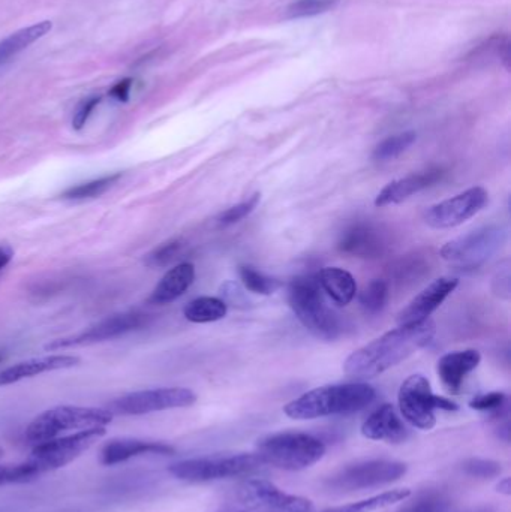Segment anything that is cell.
I'll list each match as a JSON object with an SVG mask.
<instances>
[{
    "mask_svg": "<svg viewBox=\"0 0 511 512\" xmlns=\"http://www.w3.org/2000/svg\"><path fill=\"white\" fill-rule=\"evenodd\" d=\"M435 331L437 328L431 319L420 324L399 325L354 351L344 363L345 375L357 381L375 378L429 345Z\"/></svg>",
    "mask_w": 511,
    "mask_h": 512,
    "instance_id": "cell-1",
    "label": "cell"
},
{
    "mask_svg": "<svg viewBox=\"0 0 511 512\" xmlns=\"http://www.w3.org/2000/svg\"><path fill=\"white\" fill-rule=\"evenodd\" d=\"M377 391L365 382L326 385L297 397L284 408L293 420H317L333 415L354 414L371 405Z\"/></svg>",
    "mask_w": 511,
    "mask_h": 512,
    "instance_id": "cell-2",
    "label": "cell"
},
{
    "mask_svg": "<svg viewBox=\"0 0 511 512\" xmlns=\"http://www.w3.org/2000/svg\"><path fill=\"white\" fill-rule=\"evenodd\" d=\"M324 454V442L309 433H272L257 444V457L261 463L282 471L297 472L311 468L323 459Z\"/></svg>",
    "mask_w": 511,
    "mask_h": 512,
    "instance_id": "cell-3",
    "label": "cell"
},
{
    "mask_svg": "<svg viewBox=\"0 0 511 512\" xmlns=\"http://www.w3.org/2000/svg\"><path fill=\"white\" fill-rule=\"evenodd\" d=\"M288 303L303 327L317 339L335 340L341 334V321L324 301L317 276H302L291 280Z\"/></svg>",
    "mask_w": 511,
    "mask_h": 512,
    "instance_id": "cell-4",
    "label": "cell"
},
{
    "mask_svg": "<svg viewBox=\"0 0 511 512\" xmlns=\"http://www.w3.org/2000/svg\"><path fill=\"white\" fill-rule=\"evenodd\" d=\"M113 421V412L84 406H57L35 418L26 429V439L32 444L50 441L65 432L107 427Z\"/></svg>",
    "mask_w": 511,
    "mask_h": 512,
    "instance_id": "cell-5",
    "label": "cell"
},
{
    "mask_svg": "<svg viewBox=\"0 0 511 512\" xmlns=\"http://www.w3.org/2000/svg\"><path fill=\"white\" fill-rule=\"evenodd\" d=\"M257 454H233V456L200 457V459L182 460L168 468L177 480L188 483H210V481L228 480L243 477L261 468Z\"/></svg>",
    "mask_w": 511,
    "mask_h": 512,
    "instance_id": "cell-6",
    "label": "cell"
},
{
    "mask_svg": "<svg viewBox=\"0 0 511 512\" xmlns=\"http://www.w3.org/2000/svg\"><path fill=\"white\" fill-rule=\"evenodd\" d=\"M399 409L411 426L420 430L434 429L435 411H458V405L446 397L437 396L423 375H413L401 385L398 394Z\"/></svg>",
    "mask_w": 511,
    "mask_h": 512,
    "instance_id": "cell-7",
    "label": "cell"
},
{
    "mask_svg": "<svg viewBox=\"0 0 511 512\" xmlns=\"http://www.w3.org/2000/svg\"><path fill=\"white\" fill-rule=\"evenodd\" d=\"M105 432H107L105 427H96V429L80 430L72 435L57 436L50 441L41 442L33 447L32 456L27 459V462L41 477L42 474L56 471L74 462L84 451L89 450L96 441H99Z\"/></svg>",
    "mask_w": 511,
    "mask_h": 512,
    "instance_id": "cell-8",
    "label": "cell"
},
{
    "mask_svg": "<svg viewBox=\"0 0 511 512\" xmlns=\"http://www.w3.org/2000/svg\"><path fill=\"white\" fill-rule=\"evenodd\" d=\"M407 465L395 460H366L336 472L326 481L332 492H356L395 483L407 474Z\"/></svg>",
    "mask_w": 511,
    "mask_h": 512,
    "instance_id": "cell-9",
    "label": "cell"
},
{
    "mask_svg": "<svg viewBox=\"0 0 511 512\" xmlns=\"http://www.w3.org/2000/svg\"><path fill=\"white\" fill-rule=\"evenodd\" d=\"M507 240V230L503 227H483L471 231L446 243L441 248V258L461 267H479L497 254Z\"/></svg>",
    "mask_w": 511,
    "mask_h": 512,
    "instance_id": "cell-10",
    "label": "cell"
},
{
    "mask_svg": "<svg viewBox=\"0 0 511 512\" xmlns=\"http://www.w3.org/2000/svg\"><path fill=\"white\" fill-rule=\"evenodd\" d=\"M195 402L197 394L189 388H155L119 397L111 402L108 411L120 415H146L168 409L189 408Z\"/></svg>",
    "mask_w": 511,
    "mask_h": 512,
    "instance_id": "cell-11",
    "label": "cell"
},
{
    "mask_svg": "<svg viewBox=\"0 0 511 512\" xmlns=\"http://www.w3.org/2000/svg\"><path fill=\"white\" fill-rule=\"evenodd\" d=\"M239 501L248 512H314L309 499L288 495L266 480H248L239 489Z\"/></svg>",
    "mask_w": 511,
    "mask_h": 512,
    "instance_id": "cell-12",
    "label": "cell"
},
{
    "mask_svg": "<svg viewBox=\"0 0 511 512\" xmlns=\"http://www.w3.org/2000/svg\"><path fill=\"white\" fill-rule=\"evenodd\" d=\"M488 201V191L482 186H476L456 197L429 207L425 212V222L435 230L459 227L468 219L474 218L477 213L482 212Z\"/></svg>",
    "mask_w": 511,
    "mask_h": 512,
    "instance_id": "cell-13",
    "label": "cell"
},
{
    "mask_svg": "<svg viewBox=\"0 0 511 512\" xmlns=\"http://www.w3.org/2000/svg\"><path fill=\"white\" fill-rule=\"evenodd\" d=\"M149 315L140 312L120 313L110 316L98 324L87 328L83 333L75 334L65 339L53 340L45 346L47 351H59V349L74 348V346L93 345V343L105 342V340L117 339L132 331L141 330L149 324Z\"/></svg>",
    "mask_w": 511,
    "mask_h": 512,
    "instance_id": "cell-14",
    "label": "cell"
},
{
    "mask_svg": "<svg viewBox=\"0 0 511 512\" xmlns=\"http://www.w3.org/2000/svg\"><path fill=\"white\" fill-rule=\"evenodd\" d=\"M458 285L459 280L455 277H440V279L434 280L398 313V318H396L398 324L413 325L428 321L429 316L446 301L449 295H452Z\"/></svg>",
    "mask_w": 511,
    "mask_h": 512,
    "instance_id": "cell-15",
    "label": "cell"
},
{
    "mask_svg": "<svg viewBox=\"0 0 511 512\" xmlns=\"http://www.w3.org/2000/svg\"><path fill=\"white\" fill-rule=\"evenodd\" d=\"M174 447L164 442L144 441V439L119 438L107 442L101 450V463L104 466L119 465L134 457L171 456Z\"/></svg>",
    "mask_w": 511,
    "mask_h": 512,
    "instance_id": "cell-16",
    "label": "cell"
},
{
    "mask_svg": "<svg viewBox=\"0 0 511 512\" xmlns=\"http://www.w3.org/2000/svg\"><path fill=\"white\" fill-rule=\"evenodd\" d=\"M362 435L371 441L401 444V442L407 441L410 432L402 423L399 415L396 414L393 405L386 403L366 418L365 423L362 424Z\"/></svg>",
    "mask_w": 511,
    "mask_h": 512,
    "instance_id": "cell-17",
    "label": "cell"
},
{
    "mask_svg": "<svg viewBox=\"0 0 511 512\" xmlns=\"http://www.w3.org/2000/svg\"><path fill=\"white\" fill-rule=\"evenodd\" d=\"M480 361L482 355L476 349L449 352L438 361V376L450 393H459L465 379L479 367Z\"/></svg>",
    "mask_w": 511,
    "mask_h": 512,
    "instance_id": "cell-18",
    "label": "cell"
},
{
    "mask_svg": "<svg viewBox=\"0 0 511 512\" xmlns=\"http://www.w3.org/2000/svg\"><path fill=\"white\" fill-rule=\"evenodd\" d=\"M78 363H80V358L74 357V355H47V357L30 358V360L21 361V363L0 372V388L17 384L23 379L33 378L42 373L71 369Z\"/></svg>",
    "mask_w": 511,
    "mask_h": 512,
    "instance_id": "cell-19",
    "label": "cell"
},
{
    "mask_svg": "<svg viewBox=\"0 0 511 512\" xmlns=\"http://www.w3.org/2000/svg\"><path fill=\"white\" fill-rule=\"evenodd\" d=\"M441 176H443V173L440 170H431L393 180L381 189L380 194L375 198V206L387 207L404 203V201L410 200L413 195L431 188L441 179Z\"/></svg>",
    "mask_w": 511,
    "mask_h": 512,
    "instance_id": "cell-20",
    "label": "cell"
},
{
    "mask_svg": "<svg viewBox=\"0 0 511 512\" xmlns=\"http://www.w3.org/2000/svg\"><path fill=\"white\" fill-rule=\"evenodd\" d=\"M195 280V267L191 262H182L164 274L149 297L150 304L164 306L182 297Z\"/></svg>",
    "mask_w": 511,
    "mask_h": 512,
    "instance_id": "cell-21",
    "label": "cell"
},
{
    "mask_svg": "<svg viewBox=\"0 0 511 512\" xmlns=\"http://www.w3.org/2000/svg\"><path fill=\"white\" fill-rule=\"evenodd\" d=\"M384 242L380 233L371 225L359 224L342 234L339 249L344 254L359 258H378L383 252Z\"/></svg>",
    "mask_w": 511,
    "mask_h": 512,
    "instance_id": "cell-22",
    "label": "cell"
},
{
    "mask_svg": "<svg viewBox=\"0 0 511 512\" xmlns=\"http://www.w3.org/2000/svg\"><path fill=\"white\" fill-rule=\"evenodd\" d=\"M318 285L327 297L338 304L348 306L357 295V283L353 274L344 268L326 267L317 274Z\"/></svg>",
    "mask_w": 511,
    "mask_h": 512,
    "instance_id": "cell-23",
    "label": "cell"
},
{
    "mask_svg": "<svg viewBox=\"0 0 511 512\" xmlns=\"http://www.w3.org/2000/svg\"><path fill=\"white\" fill-rule=\"evenodd\" d=\"M51 21H41V23L33 24V26L24 27L18 32L12 33L8 38L0 42V66L5 65L12 57L17 56L21 51L26 50L33 42L41 39L42 36L50 32Z\"/></svg>",
    "mask_w": 511,
    "mask_h": 512,
    "instance_id": "cell-24",
    "label": "cell"
},
{
    "mask_svg": "<svg viewBox=\"0 0 511 512\" xmlns=\"http://www.w3.org/2000/svg\"><path fill=\"white\" fill-rule=\"evenodd\" d=\"M228 306L224 300L216 297H198L188 303L183 315L194 324H209L221 321L227 315Z\"/></svg>",
    "mask_w": 511,
    "mask_h": 512,
    "instance_id": "cell-25",
    "label": "cell"
},
{
    "mask_svg": "<svg viewBox=\"0 0 511 512\" xmlns=\"http://www.w3.org/2000/svg\"><path fill=\"white\" fill-rule=\"evenodd\" d=\"M410 496L411 490L408 489L390 490V492L381 493V495H375L372 496V498L354 502V504L330 508V510L323 512H374L383 510V508L392 507L393 504L405 501V499L410 498Z\"/></svg>",
    "mask_w": 511,
    "mask_h": 512,
    "instance_id": "cell-26",
    "label": "cell"
},
{
    "mask_svg": "<svg viewBox=\"0 0 511 512\" xmlns=\"http://www.w3.org/2000/svg\"><path fill=\"white\" fill-rule=\"evenodd\" d=\"M120 179H122V174H110V176H104L101 179L92 180V182L72 186V188L66 189L60 197L62 200L68 201L95 200L110 191Z\"/></svg>",
    "mask_w": 511,
    "mask_h": 512,
    "instance_id": "cell-27",
    "label": "cell"
},
{
    "mask_svg": "<svg viewBox=\"0 0 511 512\" xmlns=\"http://www.w3.org/2000/svg\"><path fill=\"white\" fill-rule=\"evenodd\" d=\"M417 134L414 131L401 132V134L392 135L381 141L372 153V158L377 162L393 161L399 158L402 153L407 152L414 143H416Z\"/></svg>",
    "mask_w": 511,
    "mask_h": 512,
    "instance_id": "cell-28",
    "label": "cell"
},
{
    "mask_svg": "<svg viewBox=\"0 0 511 512\" xmlns=\"http://www.w3.org/2000/svg\"><path fill=\"white\" fill-rule=\"evenodd\" d=\"M239 276L243 286L254 294L270 295L279 288L278 280L266 276L252 265H240Z\"/></svg>",
    "mask_w": 511,
    "mask_h": 512,
    "instance_id": "cell-29",
    "label": "cell"
},
{
    "mask_svg": "<svg viewBox=\"0 0 511 512\" xmlns=\"http://www.w3.org/2000/svg\"><path fill=\"white\" fill-rule=\"evenodd\" d=\"M389 295V285H387V282L375 279L360 292L359 301L365 312L375 315V313L381 312L386 307Z\"/></svg>",
    "mask_w": 511,
    "mask_h": 512,
    "instance_id": "cell-30",
    "label": "cell"
},
{
    "mask_svg": "<svg viewBox=\"0 0 511 512\" xmlns=\"http://www.w3.org/2000/svg\"><path fill=\"white\" fill-rule=\"evenodd\" d=\"M450 499L440 490H426L417 496L416 501L408 504L399 512H447Z\"/></svg>",
    "mask_w": 511,
    "mask_h": 512,
    "instance_id": "cell-31",
    "label": "cell"
},
{
    "mask_svg": "<svg viewBox=\"0 0 511 512\" xmlns=\"http://www.w3.org/2000/svg\"><path fill=\"white\" fill-rule=\"evenodd\" d=\"M186 245L183 240H170V242L162 243L158 248L153 249L152 252L144 258V264L150 268L167 267L171 262L176 261L180 255L185 251Z\"/></svg>",
    "mask_w": 511,
    "mask_h": 512,
    "instance_id": "cell-32",
    "label": "cell"
},
{
    "mask_svg": "<svg viewBox=\"0 0 511 512\" xmlns=\"http://www.w3.org/2000/svg\"><path fill=\"white\" fill-rule=\"evenodd\" d=\"M339 0H294L287 8V17L306 18L324 14L338 5Z\"/></svg>",
    "mask_w": 511,
    "mask_h": 512,
    "instance_id": "cell-33",
    "label": "cell"
},
{
    "mask_svg": "<svg viewBox=\"0 0 511 512\" xmlns=\"http://www.w3.org/2000/svg\"><path fill=\"white\" fill-rule=\"evenodd\" d=\"M39 475L29 462L15 463V465H0V487L8 484H23L36 480Z\"/></svg>",
    "mask_w": 511,
    "mask_h": 512,
    "instance_id": "cell-34",
    "label": "cell"
},
{
    "mask_svg": "<svg viewBox=\"0 0 511 512\" xmlns=\"http://www.w3.org/2000/svg\"><path fill=\"white\" fill-rule=\"evenodd\" d=\"M507 402H509V397L506 394L494 391V393L482 394V396L471 400L470 408L480 412H489L498 418L503 417L504 412L507 411Z\"/></svg>",
    "mask_w": 511,
    "mask_h": 512,
    "instance_id": "cell-35",
    "label": "cell"
},
{
    "mask_svg": "<svg viewBox=\"0 0 511 512\" xmlns=\"http://www.w3.org/2000/svg\"><path fill=\"white\" fill-rule=\"evenodd\" d=\"M261 195L254 194L248 200L243 201V203L237 204V206L230 207V209L225 210L219 215L218 224L221 227H230V225L237 224V222L245 219L246 216L251 215L255 209H257L258 204H260Z\"/></svg>",
    "mask_w": 511,
    "mask_h": 512,
    "instance_id": "cell-36",
    "label": "cell"
},
{
    "mask_svg": "<svg viewBox=\"0 0 511 512\" xmlns=\"http://www.w3.org/2000/svg\"><path fill=\"white\" fill-rule=\"evenodd\" d=\"M462 469H464L465 474L473 478H480V480H492L503 472L500 463L486 459L467 460L462 465Z\"/></svg>",
    "mask_w": 511,
    "mask_h": 512,
    "instance_id": "cell-37",
    "label": "cell"
},
{
    "mask_svg": "<svg viewBox=\"0 0 511 512\" xmlns=\"http://www.w3.org/2000/svg\"><path fill=\"white\" fill-rule=\"evenodd\" d=\"M99 102H101V96H92V98L86 99V101L81 102L80 107L75 111L74 119H72V126L77 131L84 128L89 117L92 116L95 108L98 107Z\"/></svg>",
    "mask_w": 511,
    "mask_h": 512,
    "instance_id": "cell-38",
    "label": "cell"
},
{
    "mask_svg": "<svg viewBox=\"0 0 511 512\" xmlns=\"http://www.w3.org/2000/svg\"><path fill=\"white\" fill-rule=\"evenodd\" d=\"M131 87V78H125V80L114 84L113 89L110 90V96L111 98L117 99V101L126 102L129 99V92H131Z\"/></svg>",
    "mask_w": 511,
    "mask_h": 512,
    "instance_id": "cell-39",
    "label": "cell"
},
{
    "mask_svg": "<svg viewBox=\"0 0 511 512\" xmlns=\"http://www.w3.org/2000/svg\"><path fill=\"white\" fill-rule=\"evenodd\" d=\"M12 259V249L6 245H0V270L5 268L6 265L11 262Z\"/></svg>",
    "mask_w": 511,
    "mask_h": 512,
    "instance_id": "cell-40",
    "label": "cell"
},
{
    "mask_svg": "<svg viewBox=\"0 0 511 512\" xmlns=\"http://www.w3.org/2000/svg\"><path fill=\"white\" fill-rule=\"evenodd\" d=\"M497 490L503 495L510 496L511 495V486H510V478H504L503 481H500L497 486Z\"/></svg>",
    "mask_w": 511,
    "mask_h": 512,
    "instance_id": "cell-41",
    "label": "cell"
},
{
    "mask_svg": "<svg viewBox=\"0 0 511 512\" xmlns=\"http://www.w3.org/2000/svg\"><path fill=\"white\" fill-rule=\"evenodd\" d=\"M218 512H248L246 510H233V508H228V510H222V511H218Z\"/></svg>",
    "mask_w": 511,
    "mask_h": 512,
    "instance_id": "cell-42",
    "label": "cell"
},
{
    "mask_svg": "<svg viewBox=\"0 0 511 512\" xmlns=\"http://www.w3.org/2000/svg\"><path fill=\"white\" fill-rule=\"evenodd\" d=\"M468 512H494V511L489 510V508H482V510H474V511H468Z\"/></svg>",
    "mask_w": 511,
    "mask_h": 512,
    "instance_id": "cell-43",
    "label": "cell"
},
{
    "mask_svg": "<svg viewBox=\"0 0 511 512\" xmlns=\"http://www.w3.org/2000/svg\"><path fill=\"white\" fill-rule=\"evenodd\" d=\"M0 361H2V357H0Z\"/></svg>",
    "mask_w": 511,
    "mask_h": 512,
    "instance_id": "cell-44",
    "label": "cell"
}]
</instances>
